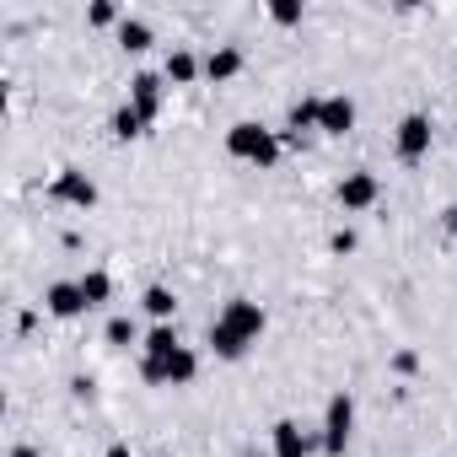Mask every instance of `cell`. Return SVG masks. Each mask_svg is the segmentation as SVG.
<instances>
[{"label":"cell","instance_id":"1","mask_svg":"<svg viewBox=\"0 0 457 457\" xmlns=\"http://www.w3.org/2000/svg\"><path fill=\"white\" fill-rule=\"evenodd\" d=\"M226 151H232L237 162H253V167H275L280 162V151H286V140L275 135V129H264V124H232L226 129Z\"/></svg>","mask_w":457,"mask_h":457},{"label":"cell","instance_id":"2","mask_svg":"<svg viewBox=\"0 0 457 457\" xmlns=\"http://www.w3.org/2000/svg\"><path fill=\"white\" fill-rule=\"evenodd\" d=\"M350 430H355V398L350 393H334L328 398V414H323V452L339 457L350 446Z\"/></svg>","mask_w":457,"mask_h":457},{"label":"cell","instance_id":"3","mask_svg":"<svg viewBox=\"0 0 457 457\" xmlns=\"http://www.w3.org/2000/svg\"><path fill=\"white\" fill-rule=\"evenodd\" d=\"M215 323H220V328H232L243 345H253V339L270 328V312H264L259 302H248V296H232V302H226V312H220Z\"/></svg>","mask_w":457,"mask_h":457},{"label":"cell","instance_id":"4","mask_svg":"<svg viewBox=\"0 0 457 457\" xmlns=\"http://www.w3.org/2000/svg\"><path fill=\"white\" fill-rule=\"evenodd\" d=\"M140 371H145L151 382H167V387H188V382L199 377V355H194L188 345H178L167 361H140Z\"/></svg>","mask_w":457,"mask_h":457},{"label":"cell","instance_id":"5","mask_svg":"<svg viewBox=\"0 0 457 457\" xmlns=\"http://www.w3.org/2000/svg\"><path fill=\"white\" fill-rule=\"evenodd\" d=\"M49 194H54L60 204H76V210H92V204H97V183H92L87 172H76V167H65Z\"/></svg>","mask_w":457,"mask_h":457},{"label":"cell","instance_id":"6","mask_svg":"<svg viewBox=\"0 0 457 457\" xmlns=\"http://www.w3.org/2000/svg\"><path fill=\"white\" fill-rule=\"evenodd\" d=\"M318 129H323V135H350V129H355V103H350L345 92L323 97V108H318Z\"/></svg>","mask_w":457,"mask_h":457},{"label":"cell","instance_id":"7","mask_svg":"<svg viewBox=\"0 0 457 457\" xmlns=\"http://www.w3.org/2000/svg\"><path fill=\"white\" fill-rule=\"evenodd\" d=\"M430 151V119L425 113H409L403 124H398V156L403 162H420Z\"/></svg>","mask_w":457,"mask_h":457},{"label":"cell","instance_id":"8","mask_svg":"<svg viewBox=\"0 0 457 457\" xmlns=\"http://www.w3.org/2000/svg\"><path fill=\"white\" fill-rule=\"evenodd\" d=\"M377 194H382L377 172H350V178L339 183V204H345V210H371V204H377Z\"/></svg>","mask_w":457,"mask_h":457},{"label":"cell","instance_id":"9","mask_svg":"<svg viewBox=\"0 0 457 457\" xmlns=\"http://www.w3.org/2000/svg\"><path fill=\"white\" fill-rule=\"evenodd\" d=\"M44 307H49L54 318H81V312H87V296H81V280H60V286H49V296H44Z\"/></svg>","mask_w":457,"mask_h":457},{"label":"cell","instance_id":"10","mask_svg":"<svg viewBox=\"0 0 457 457\" xmlns=\"http://www.w3.org/2000/svg\"><path fill=\"white\" fill-rule=\"evenodd\" d=\"M162 81H167V76H151V71L135 76V81H129V108H140L145 119H156V113H162Z\"/></svg>","mask_w":457,"mask_h":457},{"label":"cell","instance_id":"11","mask_svg":"<svg viewBox=\"0 0 457 457\" xmlns=\"http://www.w3.org/2000/svg\"><path fill=\"white\" fill-rule=\"evenodd\" d=\"M270 436H275V457H307L312 452V441H307V430L296 420H280Z\"/></svg>","mask_w":457,"mask_h":457},{"label":"cell","instance_id":"12","mask_svg":"<svg viewBox=\"0 0 457 457\" xmlns=\"http://www.w3.org/2000/svg\"><path fill=\"white\" fill-rule=\"evenodd\" d=\"M237 71H243V49H232V44L215 49V54L204 60V76H210V81H232Z\"/></svg>","mask_w":457,"mask_h":457},{"label":"cell","instance_id":"13","mask_svg":"<svg viewBox=\"0 0 457 457\" xmlns=\"http://www.w3.org/2000/svg\"><path fill=\"white\" fill-rule=\"evenodd\" d=\"M210 350H215L220 361H243V355H248V345H243L232 328H220V323H210Z\"/></svg>","mask_w":457,"mask_h":457},{"label":"cell","instance_id":"14","mask_svg":"<svg viewBox=\"0 0 457 457\" xmlns=\"http://www.w3.org/2000/svg\"><path fill=\"white\" fill-rule=\"evenodd\" d=\"M178 350V334H172V323H156L151 334H145V361H167Z\"/></svg>","mask_w":457,"mask_h":457},{"label":"cell","instance_id":"15","mask_svg":"<svg viewBox=\"0 0 457 457\" xmlns=\"http://www.w3.org/2000/svg\"><path fill=\"white\" fill-rule=\"evenodd\" d=\"M145 124H151V119H145L140 108H129V103L113 113V135H119V140H135V135H145Z\"/></svg>","mask_w":457,"mask_h":457},{"label":"cell","instance_id":"16","mask_svg":"<svg viewBox=\"0 0 457 457\" xmlns=\"http://www.w3.org/2000/svg\"><path fill=\"white\" fill-rule=\"evenodd\" d=\"M81 296H87V307H103L113 296V280L103 270H92V275H81Z\"/></svg>","mask_w":457,"mask_h":457},{"label":"cell","instance_id":"17","mask_svg":"<svg viewBox=\"0 0 457 457\" xmlns=\"http://www.w3.org/2000/svg\"><path fill=\"white\" fill-rule=\"evenodd\" d=\"M119 44L140 54V49L151 44V28H145V22H135V17H124V22H119Z\"/></svg>","mask_w":457,"mask_h":457},{"label":"cell","instance_id":"18","mask_svg":"<svg viewBox=\"0 0 457 457\" xmlns=\"http://www.w3.org/2000/svg\"><path fill=\"white\" fill-rule=\"evenodd\" d=\"M172 307H178V302H172V291H167V286H151V291H145V312H151L156 323H167V318H172Z\"/></svg>","mask_w":457,"mask_h":457},{"label":"cell","instance_id":"19","mask_svg":"<svg viewBox=\"0 0 457 457\" xmlns=\"http://www.w3.org/2000/svg\"><path fill=\"white\" fill-rule=\"evenodd\" d=\"M162 76H167V81H178V87H183V81H194V76H199V60H194V54H172V60H167V71H162Z\"/></svg>","mask_w":457,"mask_h":457},{"label":"cell","instance_id":"20","mask_svg":"<svg viewBox=\"0 0 457 457\" xmlns=\"http://www.w3.org/2000/svg\"><path fill=\"white\" fill-rule=\"evenodd\" d=\"M318 108H323V97H302L291 108V129H318Z\"/></svg>","mask_w":457,"mask_h":457},{"label":"cell","instance_id":"21","mask_svg":"<svg viewBox=\"0 0 457 457\" xmlns=\"http://www.w3.org/2000/svg\"><path fill=\"white\" fill-rule=\"evenodd\" d=\"M270 17H275L280 28H291V22H302V6H296V0H275V6H270Z\"/></svg>","mask_w":457,"mask_h":457},{"label":"cell","instance_id":"22","mask_svg":"<svg viewBox=\"0 0 457 457\" xmlns=\"http://www.w3.org/2000/svg\"><path fill=\"white\" fill-rule=\"evenodd\" d=\"M129 339H135V323L129 318H113L108 323V345H129Z\"/></svg>","mask_w":457,"mask_h":457},{"label":"cell","instance_id":"23","mask_svg":"<svg viewBox=\"0 0 457 457\" xmlns=\"http://www.w3.org/2000/svg\"><path fill=\"white\" fill-rule=\"evenodd\" d=\"M87 22H97V28H108V22H119V12L108 6V0H97V6L87 12Z\"/></svg>","mask_w":457,"mask_h":457},{"label":"cell","instance_id":"24","mask_svg":"<svg viewBox=\"0 0 457 457\" xmlns=\"http://www.w3.org/2000/svg\"><path fill=\"white\" fill-rule=\"evenodd\" d=\"M108 457H135V452H129L124 441H113V446H108Z\"/></svg>","mask_w":457,"mask_h":457},{"label":"cell","instance_id":"25","mask_svg":"<svg viewBox=\"0 0 457 457\" xmlns=\"http://www.w3.org/2000/svg\"><path fill=\"white\" fill-rule=\"evenodd\" d=\"M446 232H452V237H457V204H452V210H446Z\"/></svg>","mask_w":457,"mask_h":457},{"label":"cell","instance_id":"26","mask_svg":"<svg viewBox=\"0 0 457 457\" xmlns=\"http://www.w3.org/2000/svg\"><path fill=\"white\" fill-rule=\"evenodd\" d=\"M12 457H38V452H33V446H17V452H12Z\"/></svg>","mask_w":457,"mask_h":457}]
</instances>
